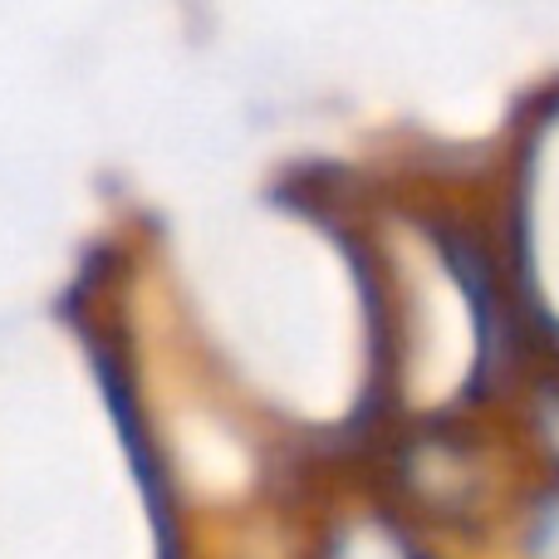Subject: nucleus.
<instances>
[{
	"label": "nucleus",
	"instance_id": "2",
	"mask_svg": "<svg viewBox=\"0 0 559 559\" xmlns=\"http://www.w3.org/2000/svg\"><path fill=\"white\" fill-rule=\"evenodd\" d=\"M535 559H559V506L550 515H545L540 525H535V540H531Z\"/></svg>",
	"mask_w": 559,
	"mask_h": 559
},
{
	"label": "nucleus",
	"instance_id": "3",
	"mask_svg": "<svg viewBox=\"0 0 559 559\" xmlns=\"http://www.w3.org/2000/svg\"><path fill=\"white\" fill-rule=\"evenodd\" d=\"M545 437H550V447L559 452V403H550V413H545Z\"/></svg>",
	"mask_w": 559,
	"mask_h": 559
},
{
	"label": "nucleus",
	"instance_id": "1",
	"mask_svg": "<svg viewBox=\"0 0 559 559\" xmlns=\"http://www.w3.org/2000/svg\"><path fill=\"white\" fill-rule=\"evenodd\" d=\"M338 559H407V555H403V545L388 540L383 531H358V535H348Z\"/></svg>",
	"mask_w": 559,
	"mask_h": 559
}]
</instances>
